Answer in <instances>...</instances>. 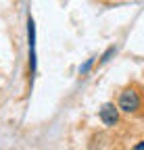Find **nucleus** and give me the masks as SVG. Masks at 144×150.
I'll return each instance as SVG.
<instances>
[{"label": "nucleus", "instance_id": "obj_1", "mask_svg": "<svg viewBox=\"0 0 144 150\" xmlns=\"http://www.w3.org/2000/svg\"><path fill=\"white\" fill-rule=\"evenodd\" d=\"M117 106L125 115H144V92L136 86L125 88L117 98Z\"/></svg>", "mask_w": 144, "mask_h": 150}, {"label": "nucleus", "instance_id": "obj_2", "mask_svg": "<svg viewBox=\"0 0 144 150\" xmlns=\"http://www.w3.org/2000/svg\"><path fill=\"white\" fill-rule=\"evenodd\" d=\"M119 106L115 104V102H104L102 106H100V110H98V119L102 121V125H106V127H115L117 123H119Z\"/></svg>", "mask_w": 144, "mask_h": 150}, {"label": "nucleus", "instance_id": "obj_3", "mask_svg": "<svg viewBox=\"0 0 144 150\" xmlns=\"http://www.w3.org/2000/svg\"><path fill=\"white\" fill-rule=\"evenodd\" d=\"M117 54V46H111V48H106V52L100 56V61H98V65H104V63H109L113 56Z\"/></svg>", "mask_w": 144, "mask_h": 150}, {"label": "nucleus", "instance_id": "obj_4", "mask_svg": "<svg viewBox=\"0 0 144 150\" xmlns=\"http://www.w3.org/2000/svg\"><path fill=\"white\" fill-rule=\"evenodd\" d=\"M94 65V59H88L86 63H84V67H79V75H86L88 71H90V67Z\"/></svg>", "mask_w": 144, "mask_h": 150}, {"label": "nucleus", "instance_id": "obj_5", "mask_svg": "<svg viewBox=\"0 0 144 150\" xmlns=\"http://www.w3.org/2000/svg\"><path fill=\"white\" fill-rule=\"evenodd\" d=\"M134 150H144V140H140V142L134 146Z\"/></svg>", "mask_w": 144, "mask_h": 150}]
</instances>
